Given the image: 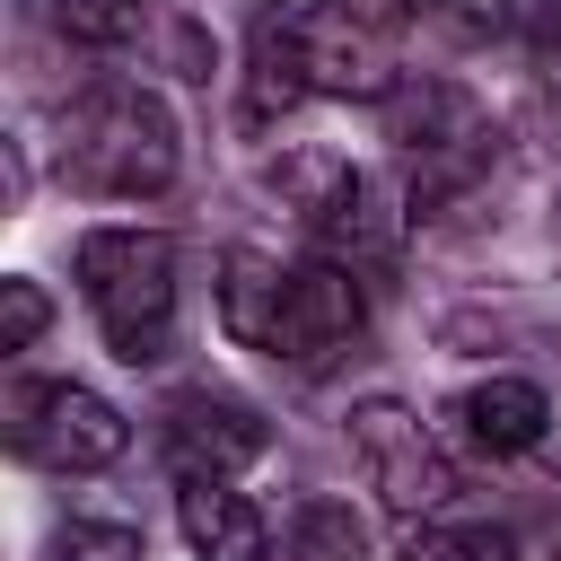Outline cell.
Listing matches in <instances>:
<instances>
[{"mask_svg": "<svg viewBox=\"0 0 561 561\" xmlns=\"http://www.w3.org/2000/svg\"><path fill=\"white\" fill-rule=\"evenodd\" d=\"M289 552L298 561H368V526L351 517V500H307L289 526Z\"/></svg>", "mask_w": 561, "mask_h": 561, "instance_id": "12", "label": "cell"}, {"mask_svg": "<svg viewBox=\"0 0 561 561\" xmlns=\"http://www.w3.org/2000/svg\"><path fill=\"white\" fill-rule=\"evenodd\" d=\"M175 517H184V543H193V561H263V552H272V526H263V508H254L245 491H228L219 473L184 482V491H175Z\"/></svg>", "mask_w": 561, "mask_h": 561, "instance_id": "8", "label": "cell"}, {"mask_svg": "<svg viewBox=\"0 0 561 561\" xmlns=\"http://www.w3.org/2000/svg\"><path fill=\"white\" fill-rule=\"evenodd\" d=\"M351 447H359L368 491H377L394 517H430V508L456 500V465H447V447H438L430 421L403 412L394 394H368V403L351 412Z\"/></svg>", "mask_w": 561, "mask_h": 561, "instance_id": "3", "label": "cell"}, {"mask_svg": "<svg viewBox=\"0 0 561 561\" xmlns=\"http://www.w3.org/2000/svg\"><path fill=\"white\" fill-rule=\"evenodd\" d=\"M61 184L105 193V202L167 193V184H175V114H167L149 88H131V79L88 88V96L61 114Z\"/></svg>", "mask_w": 561, "mask_h": 561, "instance_id": "1", "label": "cell"}, {"mask_svg": "<svg viewBox=\"0 0 561 561\" xmlns=\"http://www.w3.org/2000/svg\"><path fill=\"white\" fill-rule=\"evenodd\" d=\"M44 316H53V307H44L35 280H0V351H26V342L44 333Z\"/></svg>", "mask_w": 561, "mask_h": 561, "instance_id": "17", "label": "cell"}, {"mask_svg": "<svg viewBox=\"0 0 561 561\" xmlns=\"http://www.w3.org/2000/svg\"><path fill=\"white\" fill-rule=\"evenodd\" d=\"M9 447L61 473H96L131 447V421L88 386H9Z\"/></svg>", "mask_w": 561, "mask_h": 561, "instance_id": "4", "label": "cell"}, {"mask_svg": "<svg viewBox=\"0 0 561 561\" xmlns=\"http://www.w3.org/2000/svg\"><path fill=\"white\" fill-rule=\"evenodd\" d=\"M280 263L272 254H228V280H219V324L245 342V351H263L272 342V316H280Z\"/></svg>", "mask_w": 561, "mask_h": 561, "instance_id": "11", "label": "cell"}, {"mask_svg": "<svg viewBox=\"0 0 561 561\" xmlns=\"http://www.w3.org/2000/svg\"><path fill=\"white\" fill-rule=\"evenodd\" d=\"M403 561H508V535H491V526H412Z\"/></svg>", "mask_w": 561, "mask_h": 561, "instance_id": "15", "label": "cell"}, {"mask_svg": "<svg viewBox=\"0 0 561 561\" xmlns=\"http://www.w3.org/2000/svg\"><path fill=\"white\" fill-rule=\"evenodd\" d=\"M298 35H307L316 96H394V53H386L377 18H359V9H307Z\"/></svg>", "mask_w": 561, "mask_h": 561, "instance_id": "7", "label": "cell"}, {"mask_svg": "<svg viewBox=\"0 0 561 561\" xmlns=\"http://www.w3.org/2000/svg\"><path fill=\"white\" fill-rule=\"evenodd\" d=\"M44 18H53L70 44H131L140 0H44Z\"/></svg>", "mask_w": 561, "mask_h": 561, "instance_id": "14", "label": "cell"}, {"mask_svg": "<svg viewBox=\"0 0 561 561\" xmlns=\"http://www.w3.org/2000/svg\"><path fill=\"white\" fill-rule=\"evenodd\" d=\"M456 421H465V438H473L482 456H526V447L543 438L552 403H543L535 377H482V386L456 394Z\"/></svg>", "mask_w": 561, "mask_h": 561, "instance_id": "9", "label": "cell"}, {"mask_svg": "<svg viewBox=\"0 0 561 561\" xmlns=\"http://www.w3.org/2000/svg\"><path fill=\"white\" fill-rule=\"evenodd\" d=\"M447 9H456L465 26H500V0H447Z\"/></svg>", "mask_w": 561, "mask_h": 561, "instance_id": "18", "label": "cell"}, {"mask_svg": "<svg viewBox=\"0 0 561 561\" xmlns=\"http://www.w3.org/2000/svg\"><path fill=\"white\" fill-rule=\"evenodd\" d=\"M79 289L105 324L114 359L149 368L175 342V245L158 228H88L79 237Z\"/></svg>", "mask_w": 561, "mask_h": 561, "instance_id": "2", "label": "cell"}, {"mask_svg": "<svg viewBox=\"0 0 561 561\" xmlns=\"http://www.w3.org/2000/svg\"><path fill=\"white\" fill-rule=\"evenodd\" d=\"M44 561H140V535L131 526H105V517H70Z\"/></svg>", "mask_w": 561, "mask_h": 561, "instance_id": "16", "label": "cell"}, {"mask_svg": "<svg viewBox=\"0 0 561 561\" xmlns=\"http://www.w3.org/2000/svg\"><path fill=\"white\" fill-rule=\"evenodd\" d=\"M359 324H368V298H359V272H342V263H289V280H280V316H272V359H289V368H333L351 342H359Z\"/></svg>", "mask_w": 561, "mask_h": 561, "instance_id": "5", "label": "cell"}, {"mask_svg": "<svg viewBox=\"0 0 561 561\" xmlns=\"http://www.w3.org/2000/svg\"><path fill=\"white\" fill-rule=\"evenodd\" d=\"M298 96H316L298 18H254V35H245V123H280Z\"/></svg>", "mask_w": 561, "mask_h": 561, "instance_id": "10", "label": "cell"}, {"mask_svg": "<svg viewBox=\"0 0 561 561\" xmlns=\"http://www.w3.org/2000/svg\"><path fill=\"white\" fill-rule=\"evenodd\" d=\"M263 412L254 403H237V394H210V386H193V394H175L167 403V456H175V473L184 482H202V473H245L254 456H263Z\"/></svg>", "mask_w": 561, "mask_h": 561, "instance_id": "6", "label": "cell"}, {"mask_svg": "<svg viewBox=\"0 0 561 561\" xmlns=\"http://www.w3.org/2000/svg\"><path fill=\"white\" fill-rule=\"evenodd\" d=\"M272 184H280V193H289L307 219H324V210H333V202H342L359 175H351V158H324V149H307V158H280V167H272Z\"/></svg>", "mask_w": 561, "mask_h": 561, "instance_id": "13", "label": "cell"}]
</instances>
